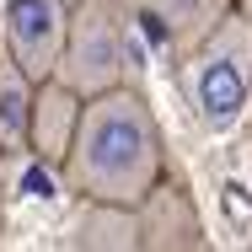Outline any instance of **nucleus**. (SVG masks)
Masks as SVG:
<instances>
[{
  "mask_svg": "<svg viewBox=\"0 0 252 252\" xmlns=\"http://www.w3.org/2000/svg\"><path fill=\"white\" fill-rule=\"evenodd\" d=\"M64 183L92 204H145L151 188L166 172L161 129H156L151 102L129 81L81 97L70 145H64Z\"/></svg>",
  "mask_w": 252,
  "mask_h": 252,
  "instance_id": "1",
  "label": "nucleus"
},
{
  "mask_svg": "<svg viewBox=\"0 0 252 252\" xmlns=\"http://www.w3.org/2000/svg\"><path fill=\"white\" fill-rule=\"evenodd\" d=\"M129 64H134V27L124 22L118 0H75L54 81H64L75 97H92L107 86H124Z\"/></svg>",
  "mask_w": 252,
  "mask_h": 252,
  "instance_id": "2",
  "label": "nucleus"
},
{
  "mask_svg": "<svg viewBox=\"0 0 252 252\" xmlns=\"http://www.w3.org/2000/svg\"><path fill=\"white\" fill-rule=\"evenodd\" d=\"M247 49H252V32L242 22H220L199 49H188V97L199 107V124L209 134H231L242 118H247V102H252V86H247Z\"/></svg>",
  "mask_w": 252,
  "mask_h": 252,
  "instance_id": "3",
  "label": "nucleus"
},
{
  "mask_svg": "<svg viewBox=\"0 0 252 252\" xmlns=\"http://www.w3.org/2000/svg\"><path fill=\"white\" fill-rule=\"evenodd\" d=\"M70 0H5V54L27 81H49L64 49Z\"/></svg>",
  "mask_w": 252,
  "mask_h": 252,
  "instance_id": "4",
  "label": "nucleus"
},
{
  "mask_svg": "<svg viewBox=\"0 0 252 252\" xmlns=\"http://www.w3.org/2000/svg\"><path fill=\"white\" fill-rule=\"evenodd\" d=\"M129 11L140 22H151L166 38V49L183 59L188 49H199L204 38L231 16V0H129Z\"/></svg>",
  "mask_w": 252,
  "mask_h": 252,
  "instance_id": "5",
  "label": "nucleus"
},
{
  "mask_svg": "<svg viewBox=\"0 0 252 252\" xmlns=\"http://www.w3.org/2000/svg\"><path fill=\"white\" fill-rule=\"evenodd\" d=\"M43 92H32V124H27V151L59 161L64 145H70V129H75V113H81V97L64 86V81H38Z\"/></svg>",
  "mask_w": 252,
  "mask_h": 252,
  "instance_id": "6",
  "label": "nucleus"
},
{
  "mask_svg": "<svg viewBox=\"0 0 252 252\" xmlns=\"http://www.w3.org/2000/svg\"><path fill=\"white\" fill-rule=\"evenodd\" d=\"M32 92H38V81H27L22 64H16L11 54H0V151H5V156H22V151H27Z\"/></svg>",
  "mask_w": 252,
  "mask_h": 252,
  "instance_id": "7",
  "label": "nucleus"
},
{
  "mask_svg": "<svg viewBox=\"0 0 252 252\" xmlns=\"http://www.w3.org/2000/svg\"><path fill=\"white\" fill-rule=\"evenodd\" d=\"M86 247H140V220L129 215V204H92L86 199V215H81V236Z\"/></svg>",
  "mask_w": 252,
  "mask_h": 252,
  "instance_id": "8",
  "label": "nucleus"
},
{
  "mask_svg": "<svg viewBox=\"0 0 252 252\" xmlns=\"http://www.w3.org/2000/svg\"><path fill=\"white\" fill-rule=\"evenodd\" d=\"M247 86H252V49H247ZM247 113H252V102H247Z\"/></svg>",
  "mask_w": 252,
  "mask_h": 252,
  "instance_id": "9",
  "label": "nucleus"
},
{
  "mask_svg": "<svg viewBox=\"0 0 252 252\" xmlns=\"http://www.w3.org/2000/svg\"><path fill=\"white\" fill-rule=\"evenodd\" d=\"M0 172H5V151H0Z\"/></svg>",
  "mask_w": 252,
  "mask_h": 252,
  "instance_id": "10",
  "label": "nucleus"
},
{
  "mask_svg": "<svg viewBox=\"0 0 252 252\" xmlns=\"http://www.w3.org/2000/svg\"><path fill=\"white\" fill-rule=\"evenodd\" d=\"M70 5H75V0H70Z\"/></svg>",
  "mask_w": 252,
  "mask_h": 252,
  "instance_id": "11",
  "label": "nucleus"
}]
</instances>
